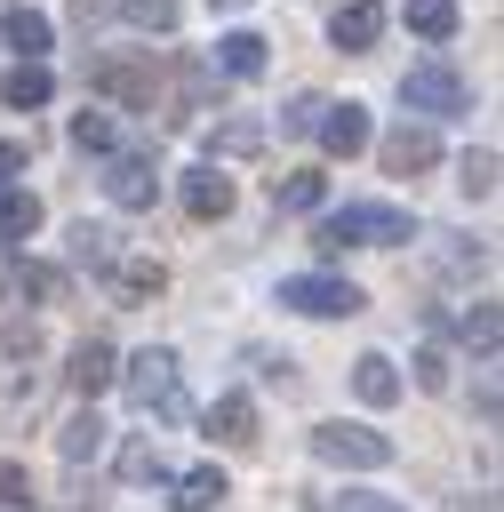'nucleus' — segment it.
<instances>
[{
	"mask_svg": "<svg viewBox=\"0 0 504 512\" xmlns=\"http://www.w3.org/2000/svg\"><path fill=\"white\" fill-rule=\"evenodd\" d=\"M344 240H360V248H400V240H416V224H408L400 208H376V200H352V208H336V216H320V232H312V248H320V256H336Z\"/></svg>",
	"mask_w": 504,
	"mask_h": 512,
	"instance_id": "obj_1",
	"label": "nucleus"
},
{
	"mask_svg": "<svg viewBox=\"0 0 504 512\" xmlns=\"http://www.w3.org/2000/svg\"><path fill=\"white\" fill-rule=\"evenodd\" d=\"M400 104L424 112V120H456V112H472V88H464V72H448L432 56V64H408L400 72Z\"/></svg>",
	"mask_w": 504,
	"mask_h": 512,
	"instance_id": "obj_2",
	"label": "nucleus"
},
{
	"mask_svg": "<svg viewBox=\"0 0 504 512\" xmlns=\"http://www.w3.org/2000/svg\"><path fill=\"white\" fill-rule=\"evenodd\" d=\"M128 400H136L144 416H160V424L184 416V384H176V352H168V344H152V352L128 360Z\"/></svg>",
	"mask_w": 504,
	"mask_h": 512,
	"instance_id": "obj_3",
	"label": "nucleus"
},
{
	"mask_svg": "<svg viewBox=\"0 0 504 512\" xmlns=\"http://www.w3.org/2000/svg\"><path fill=\"white\" fill-rule=\"evenodd\" d=\"M280 304L304 312V320H352L368 296L352 280H336V272H296V280H280Z\"/></svg>",
	"mask_w": 504,
	"mask_h": 512,
	"instance_id": "obj_4",
	"label": "nucleus"
},
{
	"mask_svg": "<svg viewBox=\"0 0 504 512\" xmlns=\"http://www.w3.org/2000/svg\"><path fill=\"white\" fill-rule=\"evenodd\" d=\"M312 456L320 464H344V472H384L392 464V440L368 432V424H320L312 432Z\"/></svg>",
	"mask_w": 504,
	"mask_h": 512,
	"instance_id": "obj_5",
	"label": "nucleus"
},
{
	"mask_svg": "<svg viewBox=\"0 0 504 512\" xmlns=\"http://www.w3.org/2000/svg\"><path fill=\"white\" fill-rule=\"evenodd\" d=\"M88 88H104V96H120L128 112H152V96H160V80H152V64H120V56H96V64H88Z\"/></svg>",
	"mask_w": 504,
	"mask_h": 512,
	"instance_id": "obj_6",
	"label": "nucleus"
},
{
	"mask_svg": "<svg viewBox=\"0 0 504 512\" xmlns=\"http://www.w3.org/2000/svg\"><path fill=\"white\" fill-rule=\"evenodd\" d=\"M104 192H112V208H152V200H160V168H152V152H112Z\"/></svg>",
	"mask_w": 504,
	"mask_h": 512,
	"instance_id": "obj_7",
	"label": "nucleus"
},
{
	"mask_svg": "<svg viewBox=\"0 0 504 512\" xmlns=\"http://www.w3.org/2000/svg\"><path fill=\"white\" fill-rule=\"evenodd\" d=\"M376 160H384V176H424V168L440 160V136H432L424 120H416V128L400 120V128H392V136L376 144Z\"/></svg>",
	"mask_w": 504,
	"mask_h": 512,
	"instance_id": "obj_8",
	"label": "nucleus"
},
{
	"mask_svg": "<svg viewBox=\"0 0 504 512\" xmlns=\"http://www.w3.org/2000/svg\"><path fill=\"white\" fill-rule=\"evenodd\" d=\"M112 304H152L160 288H168V264L160 256H112Z\"/></svg>",
	"mask_w": 504,
	"mask_h": 512,
	"instance_id": "obj_9",
	"label": "nucleus"
},
{
	"mask_svg": "<svg viewBox=\"0 0 504 512\" xmlns=\"http://www.w3.org/2000/svg\"><path fill=\"white\" fill-rule=\"evenodd\" d=\"M328 40H336L344 56H368V48L384 40V0H344L336 24H328Z\"/></svg>",
	"mask_w": 504,
	"mask_h": 512,
	"instance_id": "obj_10",
	"label": "nucleus"
},
{
	"mask_svg": "<svg viewBox=\"0 0 504 512\" xmlns=\"http://www.w3.org/2000/svg\"><path fill=\"white\" fill-rule=\"evenodd\" d=\"M312 136H320L336 160H352V152H368V112H360V104H320Z\"/></svg>",
	"mask_w": 504,
	"mask_h": 512,
	"instance_id": "obj_11",
	"label": "nucleus"
},
{
	"mask_svg": "<svg viewBox=\"0 0 504 512\" xmlns=\"http://www.w3.org/2000/svg\"><path fill=\"white\" fill-rule=\"evenodd\" d=\"M232 208V176H216V160H200V168H184V216H200V224H216Z\"/></svg>",
	"mask_w": 504,
	"mask_h": 512,
	"instance_id": "obj_12",
	"label": "nucleus"
},
{
	"mask_svg": "<svg viewBox=\"0 0 504 512\" xmlns=\"http://www.w3.org/2000/svg\"><path fill=\"white\" fill-rule=\"evenodd\" d=\"M112 376H120V368H112V344H104V336H80V344H72V368H64V384H72L80 400H96Z\"/></svg>",
	"mask_w": 504,
	"mask_h": 512,
	"instance_id": "obj_13",
	"label": "nucleus"
},
{
	"mask_svg": "<svg viewBox=\"0 0 504 512\" xmlns=\"http://www.w3.org/2000/svg\"><path fill=\"white\" fill-rule=\"evenodd\" d=\"M264 48H272V40H264V32H224V40H216V56H208V64H216V72H224V80H256V72H264Z\"/></svg>",
	"mask_w": 504,
	"mask_h": 512,
	"instance_id": "obj_14",
	"label": "nucleus"
},
{
	"mask_svg": "<svg viewBox=\"0 0 504 512\" xmlns=\"http://www.w3.org/2000/svg\"><path fill=\"white\" fill-rule=\"evenodd\" d=\"M208 440L248 448V440H256V400H248V392H224V400L208 408Z\"/></svg>",
	"mask_w": 504,
	"mask_h": 512,
	"instance_id": "obj_15",
	"label": "nucleus"
},
{
	"mask_svg": "<svg viewBox=\"0 0 504 512\" xmlns=\"http://www.w3.org/2000/svg\"><path fill=\"white\" fill-rule=\"evenodd\" d=\"M56 456H64V464H96V456H104V424H96V408H72V416L56 424Z\"/></svg>",
	"mask_w": 504,
	"mask_h": 512,
	"instance_id": "obj_16",
	"label": "nucleus"
},
{
	"mask_svg": "<svg viewBox=\"0 0 504 512\" xmlns=\"http://www.w3.org/2000/svg\"><path fill=\"white\" fill-rule=\"evenodd\" d=\"M0 96H8L16 112H40V104L56 96V80H48V64H40V56H16V72L0 80Z\"/></svg>",
	"mask_w": 504,
	"mask_h": 512,
	"instance_id": "obj_17",
	"label": "nucleus"
},
{
	"mask_svg": "<svg viewBox=\"0 0 504 512\" xmlns=\"http://www.w3.org/2000/svg\"><path fill=\"white\" fill-rule=\"evenodd\" d=\"M352 392H360L368 408H392V400H400V368H392L384 352H360V360H352Z\"/></svg>",
	"mask_w": 504,
	"mask_h": 512,
	"instance_id": "obj_18",
	"label": "nucleus"
},
{
	"mask_svg": "<svg viewBox=\"0 0 504 512\" xmlns=\"http://www.w3.org/2000/svg\"><path fill=\"white\" fill-rule=\"evenodd\" d=\"M40 232V200L24 184H0V248H24Z\"/></svg>",
	"mask_w": 504,
	"mask_h": 512,
	"instance_id": "obj_19",
	"label": "nucleus"
},
{
	"mask_svg": "<svg viewBox=\"0 0 504 512\" xmlns=\"http://www.w3.org/2000/svg\"><path fill=\"white\" fill-rule=\"evenodd\" d=\"M264 152V120H216L208 128V160H256Z\"/></svg>",
	"mask_w": 504,
	"mask_h": 512,
	"instance_id": "obj_20",
	"label": "nucleus"
},
{
	"mask_svg": "<svg viewBox=\"0 0 504 512\" xmlns=\"http://www.w3.org/2000/svg\"><path fill=\"white\" fill-rule=\"evenodd\" d=\"M112 256H120V232L80 216V224H72V264H80V272H112Z\"/></svg>",
	"mask_w": 504,
	"mask_h": 512,
	"instance_id": "obj_21",
	"label": "nucleus"
},
{
	"mask_svg": "<svg viewBox=\"0 0 504 512\" xmlns=\"http://www.w3.org/2000/svg\"><path fill=\"white\" fill-rule=\"evenodd\" d=\"M216 88H224V72H216V64H200V56H192V64H176V112H208V104H216Z\"/></svg>",
	"mask_w": 504,
	"mask_h": 512,
	"instance_id": "obj_22",
	"label": "nucleus"
},
{
	"mask_svg": "<svg viewBox=\"0 0 504 512\" xmlns=\"http://www.w3.org/2000/svg\"><path fill=\"white\" fill-rule=\"evenodd\" d=\"M224 496H232V480H224L216 464H200V472H184V480H176V496H168V504H176V512H208V504H224Z\"/></svg>",
	"mask_w": 504,
	"mask_h": 512,
	"instance_id": "obj_23",
	"label": "nucleus"
},
{
	"mask_svg": "<svg viewBox=\"0 0 504 512\" xmlns=\"http://www.w3.org/2000/svg\"><path fill=\"white\" fill-rule=\"evenodd\" d=\"M400 16H408V32H416V40H456V24H464V16H456V0H408Z\"/></svg>",
	"mask_w": 504,
	"mask_h": 512,
	"instance_id": "obj_24",
	"label": "nucleus"
},
{
	"mask_svg": "<svg viewBox=\"0 0 504 512\" xmlns=\"http://www.w3.org/2000/svg\"><path fill=\"white\" fill-rule=\"evenodd\" d=\"M320 192H328L320 168H288V176H272V208H320Z\"/></svg>",
	"mask_w": 504,
	"mask_h": 512,
	"instance_id": "obj_25",
	"label": "nucleus"
},
{
	"mask_svg": "<svg viewBox=\"0 0 504 512\" xmlns=\"http://www.w3.org/2000/svg\"><path fill=\"white\" fill-rule=\"evenodd\" d=\"M8 48H16V56H40V48H48V16H40V8H8Z\"/></svg>",
	"mask_w": 504,
	"mask_h": 512,
	"instance_id": "obj_26",
	"label": "nucleus"
},
{
	"mask_svg": "<svg viewBox=\"0 0 504 512\" xmlns=\"http://www.w3.org/2000/svg\"><path fill=\"white\" fill-rule=\"evenodd\" d=\"M16 288L40 296V304H56V296H64V272H56V264H32V256L16 248Z\"/></svg>",
	"mask_w": 504,
	"mask_h": 512,
	"instance_id": "obj_27",
	"label": "nucleus"
},
{
	"mask_svg": "<svg viewBox=\"0 0 504 512\" xmlns=\"http://www.w3.org/2000/svg\"><path fill=\"white\" fill-rule=\"evenodd\" d=\"M456 184H464L472 200H488V192H496V152H488V144H480V152H464V168H456Z\"/></svg>",
	"mask_w": 504,
	"mask_h": 512,
	"instance_id": "obj_28",
	"label": "nucleus"
},
{
	"mask_svg": "<svg viewBox=\"0 0 504 512\" xmlns=\"http://www.w3.org/2000/svg\"><path fill=\"white\" fill-rule=\"evenodd\" d=\"M464 344H472L480 360H496V304H472V312H464Z\"/></svg>",
	"mask_w": 504,
	"mask_h": 512,
	"instance_id": "obj_29",
	"label": "nucleus"
},
{
	"mask_svg": "<svg viewBox=\"0 0 504 512\" xmlns=\"http://www.w3.org/2000/svg\"><path fill=\"white\" fill-rule=\"evenodd\" d=\"M160 472H168V464H160L152 440H128V448H120V480H160Z\"/></svg>",
	"mask_w": 504,
	"mask_h": 512,
	"instance_id": "obj_30",
	"label": "nucleus"
},
{
	"mask_svg": "<svg viewBox=\"0 0 504 512\" xmlns=\"http://www.w3.org/2000/svg\"><path fill=\"white\" fill-rule=\"evenodd\" d=\"M320 104H328V96H288V104H280V136H312Z\"/></svg>",
	"mask_w": 504,
	"mask_h": 512,
	"instance_id": "obj_31",
	"label": "nucleus"
},
{
	"mask_svg": "<svg viewBox=\"0 0 504 512\" xmlns=\"http://www.w3.org/2000/svg\"><path fill=\"white\" fill-rule=\"evenodd\" d=\"M72 144L80 152H112V120L104 112H72Z\"/></svg>",
	"mask_w": 504,
	"mask_h": 512,
	"instance_id": "obj_32",
	"label": "nucleus"
},
{
	"mask_svg": "<svg viewBox=\"0 0 504 512\" xmlns=\"http://www.w3.org/2000/svg\"><path fill=\"white\" fill-rule=\"evenodd\" d=\"M120 16L144 24V32H168V24H176V0H120Z\"/></svg>",
	"mask_w": 504,
	"mask_h": 512,
	"instance_id": "obj_33",
	"label": "nucleus"
},
{
	"mask_svg": "<svg viewBox=\"0 0 504 512\" xmlns=\"http://www.w3.org/2000/svg\"><path fill=\"white\" fill-rule=\"evenodd\" d=\"M24 504H32V480H24V464L0 456V512H24Z\"/></svg>",
	"mask_w": 504,
	"mask_h": 512,
	"instance_id": "obj_34",
	"label": "nucleus"
},
{
	"mask_svg": "<svg viewBox=\"0 0 504 512\" xmlns=\"http://www.w3.org/2000/svg\"><path fill=\"white\" fill-rule=\"evenodd\" d=\"M416 384H424V392H448V352H440V344L416 352Z\"/></svg>",
	"mask_w": 504,
	"mask_h": 512,
	"instance_id": "obj_35",
	"label": "nucleus"
},
{
	"mask_svg": "<svg viewBox=\"0 0 504 512\" xmlns=\"http://www.w3.org/2000/svg\"><path fill=\"white\" fill-rule=\"evenodd\" d=\"M336 512H408V504H400V496H344Z\"/></svg>",
	"mask_w": 504,
	"mask_h": 512,
	"instance_id": "obj_36",
	"label": "nucleus"
},
{
	"mask_svg": "<svg viewBox=\"0 0 504 512\" xmlns=\"http://www.w3.org/2000/svg\"><path fill=\"white\" fill-rule=\"evenodd\" d=\"M16 168H24V144H8V136H0V184H8Z\"/></svg>",
	"mask_w": 504,
	"mask_h": 512,
	"instance_id": "obj_37",
	"label": "nucleus"
},
{
	"mask_svg": "<svg viewBox=\"0 0 504 512\" xmlns=\"http://www.w3.org/2000/svg\"><path fill=\"white\" fill-rule=\"evenodd\" d=\"M208 8H224V16H232V8H248V0H208Z\"/></svg>",
	"mask_w": 504,
	"mask_h": 512,
	"instance_id": "obj_38",
	"label": "nucleus"
}]
</instances>
